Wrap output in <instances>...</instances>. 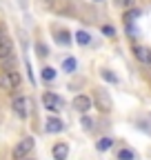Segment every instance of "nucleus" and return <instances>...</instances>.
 <instances>
[{
  "label": "nucleus",
  "instance_id": "17",
  "mask_svg": "<svg viewBox=\"0 0 151 160\" xmlns=\"http://www.w3.org/2000/svg\"><path fill=\"white\" fill-rule=\"evenodd\" d=\"M111 145H113L111 138H100L96 147H98V151H107V149H111Z\"/></svg>",
  "mask_w": 151,
  "mask_h": 160
},
{
  "label": "nucleus",
  "instance_id": "23",
  "mask_svg": "<svg viewBox=\"0 0 151 160\" xmlns=\"http://www.w3.org/2000/svg\"><path fill=\"white\" fill-rule=\"evenodd\" d=\"M38 51H40V56H49V53H47V47H45V45H38Z\"/></svg>",
  "mask_w": 151,
  "mask_h": 160
},
{
  "label": "nucleus",
  "instance_id": "21",
  "mask_svg": "<svg viewBox=\"0 0 151 160\" xmlns=\"http://www.w3.org/2000/svg\"><path fill=\"white\" fill-rule=\"evenodd\" d=\"M102 78L107 80V82H118V76H113V73L107 71V69H102Z\"/></svg>",
  "mask_w": 151,
  "mask_h": 160
},
{
  "label": "nucleus",
  "instance_id": "24",
  "mask_svg": "<svg viewBox=\"0 0 151 160\" xmlns=\"http://www.w3.org/2000/svg\"><path fill=\"white\" fill-rule=\"evenodd\" d=\"M22 160H33V158H29V156H27V158H22Z\"/></svg>",
  "mask_w": 151,
  "mask_h": 160
},
{
  "label": "nucleus",
  "instance_id": "13",
  "mask_svg": "<svg viewBox=\"0 0 151 160\" xmlns=\"http://www.w3.org/2000/svg\"><path fill=\"white\" fill-rule=\"evenodd\" d=\"M56 73H58V71H56L53 67H45L40 76H42V80H45V82H51V80H56Z\"/></svg>",
  "mask_w": 151,
  "mask_h": 160
},
{
  "label": "nucleus",
  "instance_id": "18",
  "mask_svg": "<svg viewBox=\"0 0 151 160\" xmlns=\"http://www.w3.org/2000/svg\"><path fill=\"white\" fill-rule=\"evenodd\" d=\"M136 18H140V9H129V11L124 13V20H127V22H134Z\"/></svg>",
  "mask_w": 151,
  "mask_h": 160
},
{
  "label": "nucleus",
  "instance_id": "11",
  "mask_svg": "<svg viewBox=\"0 0 151 160\" xmlns=\"http://www.w3.org/2000/svg\"><path fill=\"white\" fill-rule=\"evenodd\" d=\"M96 105H98L100 111H111V100H109V96L102 93V91L96 93Z\"/></svg>",
  "mask_w": 151,
  "mask_h": 160
},
{
  "label": "nucleus",
  "instance_id": "15",
  "mask_svg": "<svg viewBox=\"0 0 151 160\" xmlns=\"http://www.w3.org/2000/svg\"><path fill=\"white\" fill-rule=\"evenodd\" d=\"M118 160H136V153L131 151V149H127V147H122L118 151Z\"/></svg>",
  "mask_w": 151,
  "mask_h": 160
},
{
  "label": "nucleus",
  "instance_id": "3",
  "mask_svg": "<svg viewBox=\"0 0 151 160\" xmlns=\"http://www.w3.org/2000/svg\"><path fill=\"white\" fill-rule=\"evenodd\" d=\"M71 107H73L76 111H80V113H87V111L93 107V98L87 96V93H80V96H76V98H73Z\"/></svg>",
  "mask_w": 151,
  "mask_h": 160
},
{
  "label": "nucleus",
  "instance_id": "1",
  "mask_svg": "<svg viewBox=\"0 0 151 160\" xmlns=\"http://www.w3.org/2000/svg\"><path fill=\"white\" fill-rule=\"evenodd\" d=\"M20 73H18L16 69L13 71H2L0 73V89H5V91H13L18 85H20Z\"/></svg>",
  "mask_w": 151,
  "mask_h": 160
},
{
  "label": "nucleus",
  "instance_id": "7",
  "mask_svg": "<svg viewBox=\"0 0 151 160\" xmlns=\"http://www.w3.org/2000/svg\"><path fill=\"white\" fill-rule=\"evenodd\" d=\"M47 7H51L58 13H69L71 11V0H45Z\"/></svg>",
  "mask_w": 151,
  "mask_h": 160
},
{
  "label": "nucleus",
  "instance_id": "12",
  "mask_svg": "<svg viewBox=\"0 0 151 160\" xmlns=\"http://www.w3.org/2000/svg\"><path fill=\"white\" fill-rule=\"evenodd\" d=\"M56 42L58 45H69L71 42V33L69 31H58L56 33Z\"/></svg>",
  "mask_w": 151,
  "mask_h": 160
},
{
  "label": "nucleus",
  "instance_id": "8",
  "mask_svg": "<svg viewBox=\"0 0 151 160\" xmlns=\"http://www.w3.org/2000/svg\"><path fill=\"white\" fill-rule=\"evenodd\" d=\"M134 53H136V58L140 60L142 65H151V49H149V47L136 45V47H134Z\"/></svg>",
  "mask_w": 151,
  "mask_h": 160
},
{
  "label": "nucleus",
  "instance_id": "2",
  "mask_svg": "<svg viewBox=\"0 0 151 160\" xmlns=\"http://www.w3.org/2000/svg\"><path fill=\"white\" fill-rule=\"evenodd\" d=\"M33 145H36L33 138H22L20 142L16 145V149H13V160H22V158H27V156L33 151Z\"/></svg>",
  "mask_w": 151,
  "mask_h": 160
},
{
  "label": "nucleus",
  "instance_id": "19",
  "mask_svg": "<svg viewBox=\"0 0 151 160\" xmlns=\"http://www.w3.org/2000/svg\"><path fill=\"white\" fill-rule=\"evenodd\" d=\"M113 2H116V7H120V9H131L136 0H113Z\"/></svg>",
  "mask_w": 151,
  "mask_h": 160
},
{
  "label": "nucleus",
  "instance_id": "14",
  "mask_svg": "<svg viewBox=\"0 0 151 160\" xmlns=\"http://www.w3.org/2000/svg\"><path fill=\"white\" fill-rule=\"evenodd\" d=\"M76 40H78V45H89L91 42V33L89 31H78V33H76Z\"/></svg>",
  "mask_w": 151,
  "mask_h": 160
},
{
  "label": "nucleus",
  "instance_id": "6",
  "mask_svg": "<svg viewBox=\"0 0 151 160\" xmlns=\"http://www.w3.org/2000/svg\"><path fill=\"white\" fill-rule=\"evenodd\" d=\"M9 56H13V42H11V38L7 33L0 31V60L9 58Z\"/></svg>",
  "mask_w": 151,
  "mask_h": 160
},
{
  "label": "nucleus",
  "instance_id": "9",
  "mask_svg": "<svg viewBox=\"0 0 151 160\" xmlns=\"http://www.w3.org/2000/svg\"><path fill=\"white\" fill-rule=\"evenodd\" d=\"M45 125H47V131H49V133H60V131H65V122H62L60 118H51V116H49Z\"/></svg>",
  "mask_w": 151,
  "mask_h": 160
},
{
  "label": "nucleus",
  "instance_id": "16",
  "mask_svg": "<svg viewBox=\"0 0 151 160\" xmlns=\"http://www.w3.org/2000/svg\"><path fill=\"white\" fill-rule=\"evenodd\" d=\"M76 67H78V62H76V58H65L62 60V69L69 73V71H76Z\"/></svg>",
  "mask_w": 151,
  "mask_h": 160
},
{
  "label": "nucleus",
  "instance_id": "20",
  "mask_svg": "<svg viewBox=\"0 0 151 160\" xmlns=\"http://www.w3.org/2000/svg\"><path fill=\"white\" fill-rule=\"evenodd\" d=\"M80 125H82V127H85L87 131H91V129H93V120H91L89 116H82V120H80Z\"/></svg>",
  "mask_w": 151,
  "mask_h": 160
},
{
  "label": "nucleus",
  "instance_id": "25",
  "mask_svg": "<svg viewBox=\"0 0 151 160\" xmlns=\"http://www.w3.org/2000/svg\"><path fill=\"white\" fill-rule=\"evenodd\" d=\"M93 2H102V0H93Z\"/></svg>",
  "mask_w": 151,
  "mask_h": 160
},
{
  "label": "nucleus",
  "instance_id": "4",
  "mask_svg": "<svg viewBox=\"0 0 151 160\" xmlns=\"http://www.w3.org/2000/svg\"><path fill=\"white\" fill-rule=\"evenodd\" d=\"M29 98L27 96H16V100H13V111H16V116L18 118H27L29 116Z\"/></svg>",
  "mask_w": 151,
  "mask_h": 160
},
{
  "label": "nucleus",
  "instance_id": "22",
  "mask_svg": "<svg viewBox=\"0 0 151 160\" xmlns=\"http://www.w3.org/2000/svg\"><path fill=\"white\" fill-rule=\"evenodd\" d=\"M102 33H105V36H109V38H111V36H116V29H113V27H111V25H102Z\"/></svg>",
  "mask_w": 151,
  "mask_h": 160
},
{
  "label": "nucleus",
  "instance_id": "10",
  "mask_svg": "<svg viewBox=\"0 0 151 160\" xmlns=\"http://www.w3.org/2000/svg\"><path fill=\"white\" fill-rule=\"evenodd\" d=\"M69 156V145L67 142H56L53 145V158L56 160H67Z\"/></svg>",
  "mask_w": 151,
  "mask_h": 160
},
{
  "label": "nucleus",
  "instance_id": "5",
  "mask_svg": "<svg viewBox=\"0 0 151 160\" xmlns=\"http://www.w3.org/2000/svg\"><path fill=\"white\" fill-rule=\"evenodd\" d=\"M42 105L49 111H60L62 109V98L56 96V93H51V91H47V93H42Z\"/></svg>",
  "mask_w": 151,
  "mask_h": 160
}]
</instances>
